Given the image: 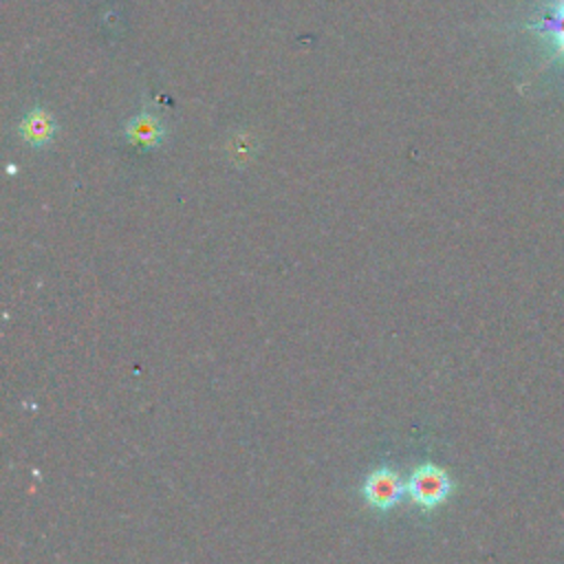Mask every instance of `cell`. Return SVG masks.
<instances>
[{
    "label": "cell",
    "mask_w": 564,
    "mask_h": 564,
    "mask_svg": "<svg viewBox=\"0 0 564 564\" xmlns=\"http://www.w3.org/2000/svg\"><path fill=\"white\" fill-rule=\"evenodd\" d=\"M405 491L421 511H432L449 498L452 480L443 467L425 463L410 474Z\"/></svg>",
    "instance_id": "obj_1"
},
{
    "label": "cell",
    "mask_w": 564,
    "mask_h": 564,
    "mask_svg": "<svg viewBox=\"0 0 564 564\" xmlns=\"http://www.w3.org/2000/svg\"><path fill=\"white\" fill-rule=\"evenodd\" d=\"M522 31L533 33L549 46L551 62H564V0H544L522 24Z\"/></svg>",
    "instance_id": "obj_2"
},
{
    "label": "cell",
    "mask_w": 564,
    "mask_h": 564,
    "mask_svg": "<svg viewBox=\"0 0 564 564\" xmlns=\"http://www.w3.org/2000/svg\"><path fill=\"white\" fill-rule=\"evenodd\" d=\"M403 491H405V482L401 480L399 471L390 467L372 469L361 485V496L366 505L377 511H390L401 500Z\"/></svg>",
    "instance_id": "obj_3"
},
{
    "label": "cell",
    "mask_w": 564,
    "mask_h": 564,
    "mask_svg": "<svg viewBox=\"0 0 564 564\" xmlns=\"http://www.w3.org/2000/svg\"><path fill=\"white\" fill-rule=\"evenodd\" d=\"M123 134L130 139V143H137L141 148H154L163 139V126L154 115L139 112L126 123Z\"/></svg>",
    "instance_id": "obj_4"
},
{
    "label": "cell",
    "mask_w": 564,
    "mask_h": 564,
    "mask_svg": "<svg viewBox=\"0 0 564 564\" xmlns=\"http://www.w3.org/2000/svg\"><path fill=\"white\" fill-rule=\"evenodd\" d=\"M20 132H22V137H24V141L29 145L42 148V145H46L53 139L55 121H53V117L46 110L33 108V110H29L24 115V119L20 123Z\"/></svg>",
    "instance_id": "obj_5"
}]
</instances>
